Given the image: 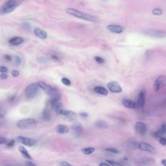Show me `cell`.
Instances as JSON below:
<instances>
[{
	"instance_id": "obj_1",
	"label": "cell",
	"mask_w": 166,
	"mask_h": 166,
	"mask_svg": "<svg viewBox=\"0 0 166 166\" xmlns=\"http://www.w3.org/2000/svg\"><path fill=\"white\" fill-rule=\"evenodd\" d=\"M65 10L67 13L73 15L74 17H77L78 18L81 19L90 21V22H99L98 19L95 16L88 14L84 13L83 12L78 11L77 10L75 9L68 8V9H66Z\"/></svg>"
},
{
	"instance_id": "obj_2",
	"label": "cell",
	"mask_w": 166,
	"mask_h": 166,
	"mask_svg": "<svg viewBox=\"0 0 166 166\" xmlns=\"http://www.w3.org/2000/svg\"><path fill=\"white\" fill-rule=\"evenodd\" d=\"M21 2L15 0H10L5 2L0 9V14L5 15L11 13L18 6Z\"/></svg>"
},
{
	"instance_id": "obj_3",
	"label": "cell",
	"mask_w": 166,
	"mask_h": 166,
	"mask_svg": "<svg viewBox=\"0 0 166 166\" xmlns=\"http://www.w3.org/2000/svg\"><path fill=\"white\" fill-rule=\"evenodd\" d=\"M17 125V127L21 130H33L36 128V121L34 119H24L19 121Z\"/></svg>"
},
{
	"instance_id": "obj_4",
	"label": "cell",
	"mask_w": 166,
	"mask_h": 166,
	"mask_svg": "<svg viewBox=\"0 0 166 166\" xmlns=\"http://www.w3.org/2000/svg\"><path fill=\"white\" fill-rule=\"evenodd\" d=\"M37 83L39 87L43 89L47 95L52 96V97L59 94L58 89L56 88L50 86L44 81H39Z\"/></svg>"
},
{
	"instance_id": "obj_5",
	"label": "cell",
	"mask_w": 166,
	"mask_h": 166,
	"mask_svg": "<svg viewBox=\"0 0 166 166\" xmlns=\"http://www.w3.org/2000/svg\"><path fill=\"white\" fill-rule=\"evenodd\" d=\"M39 87L37 83H34L28 85L25 90L27 98L31 100L35 97L39 91Z\"/></svg>"
},
{
	"instance_id": "obj_6",
	"label": "cell",
	"mask_w": 166,
	"mask_h": 166,
	"mask_svg": "<svg viewBox=\"0 0 166 166\" xmlns=\"http://www.w3.org/2000/svg\"><path fill=\"white\" fill-rule=\"evenodd\" d=\"M144 33L147 35L154 38H163L166 37V32L155 29H147L144 31Z\"/></svg>"
},
{
	"instance_id": "obj_7",
	"label": "cell",
	"mask_w": 166,
	"mask_h": 166,
	"mask_svg": "<svg viewBox=\"0 0 166 166\" xmlns=\"http://www.w3.org/2000/svg\"><path fill=\"white\" fill-rule=\"evenodd\" d=\"M17 140L19 143H21L22 144L28 147H32L35 145L36 143V141L33 138L22 136H19L17 137Z\"/></svg>"
},
{
	"instance_id": "obj_8",
	"label": "cell",
	"mask_w": 166,
	"mask_h": 166,
	"mask_svg": "<svg viewBox=\"0 0 166 166\" xmlns=\"http://www.w3.org/2000/svg\"><path fill=\"white\" fill-rule=\"evenodd\" d=\"M166 85V76H161L155 80L154 85V90L155 91H159L161 89L164 87Z\"/></svg>"
},
{
	"instance_id": "obj_9",
	"label": "cell",
	"mask_w": 166,
	"mask_h": 166,
	"mask_svg": "<svg viewBox=\"0 0 166 166\" xmlns=\"http://www.w3.org/2000/svg\"><path fill=\"white\" fill-rule=\"evenodd\" d=\"M135 129L137 133L141 136L145 135L146 132V126L145 124L142 122H137L136 123Z\"/></svg>"
},
{
	"instance_id": "obj_10",
	"label": "cell",
	"mask_w": 166,
	"mask_h": 166,
	"mask_svg": "<svg viewBox=\"0 0 166 166\" xmlns=\"http://www.w3.org/2000/svg\"><path fill=\"white\" fill-rule=\"evenodd\" d=\"M108 88L111 92L120 93L122 92V88L119 84L116 82H111L107 84Z\"/></svg>"
},
{
	"instance_id": "obj_11",
	"label": "cell",
	"mask_w": 166,
	"mask_h": 166,
	"mask_svg": "<svg viewBox=\"0 0 166 166\" xmlns=\"http://www.w3.org/2000/svg\"><path fill=\"white\" fill-rule=\"evenodd\" d=\"M138 148L140 150L144 152L154 153L155 152L154 148L149 144L144 142L140 143L138 145Z\"/></svg>"
},
{
	"instance_id": "obj_12",
	"label": "cell",
	"mask_w": 166,
	"mask_h": 166,
	"mask_svg": "<svg viewBox=\"0 0 166 166\" xmlns=\"http://www.w3.org/2000/svg\"><path fill=\"white\" fill-rule=\"evenodd\" d=\"M73 133L76 136H80L83 132L82 125L79 122H75L73 124L72 127Z\"/></svg>"
},
{
	"instance_id": "obj_13",
	"label": "cell",
	"mask_w": 166,
	"mask_h": 166,
	"mask_svg": "<svg viewBox=\"0 0 166 166\" xmlns=\"http://www.w3.org/2000/svg\"><path fill=\"white\" fill-rule=\"evenodd\" d=\"M107 29L112 33L120 34L123 32L124 28L119 25H108L107 26Z\"/></svg>"
},
{
	"instance_id": "obj_14",
	"label": "cell",
	"mask_w": 166,
	"mask_h": 166,
	"mask_svg": "<svg viewBox=\"0 0 166 166\" xmlns=\"http://www.w3.org/2000/svg\"><path fill=\"white\" fill-rule=\"evenodd\" d=\"M145 90H141L138 94V99H137L138 105L141 108H142L144 105L145 102Z\"/></svg>"
},
{
	"instance_id": "obj_15",
	"label": "cell",
	"mask_w": 166,
	"mask_h": 166,
	"mask_svg": "<svg viewBox=\"0 0 166 166\" xmlns=\"http://www.w3.org/2000/svg\"><path fill=\"white\" fill-rule=\"evenodd\" d=\"M36 36L40 39H45L47 37V34L45 31L39 28H36L34 30Z\"/></svg>"
},
{
	"instance_id": "obj_16",
	"label": "cell",
	"mask_w": 166,
	"mask_h": 166,
	"mask_svg": "<svg viewBox=\"0 0 166 166\" xmlns=\"http://www.w3.org/2000/svg\"><path fill=\"white\" fill-rule=\"evenodd\" d=\"M42 118L44 121H49L51 120L52 114L49 108L46 107L44 109L42 114Z\"/></svg>"
},
{
	"instance_id": "obj_17",
	"label": "cell",
	"mask_w": 166,
	"mask_h": 166,
	"mask_svg": "<svg viewBox=\"0 0 166 166\" xmlns=\"http://www.w3.org/2000/svg\"><path fill=\"white\" fill-rule=\"evenodd\" d=\"M122 103L124 106L132 109L136 108V106H137L136 102H134V101L127 100V99H124L122 101Z\"/></svg>"
},
{
	"instance_id": "obj_18",
	"label": "cell",
	"mask_w": 166,
	"mask_h": 166,
	"mask_svg": "<svg viewBox=\"0 0 166 166\" xmlns=\"http://www.w3.org/2000/svg\"><path fill=\"white\" fill-rule=\"evenodd\" d=\"M56 132L58 134H60V135L66 134V133L69 132V129L66 125L60 124V125H58L56 127Z\"/></svg>"
},
{
	"instance_id": "obj_19",
	"label": "cell",
	"mask_w": 166,
	"mask_h": 166,
	"mask_svg": "<svg viewBox=\"0 0 166 166\" xmlns=\"http://www.w3.org/2000/svg\"><path fill=\"white\" fill-rule=\"evenodd\" d=\"M94 90L96 93L99 94L100 95H103V96H107L108 95V90L102 86H96L94 88Z\"/></svg>"
},
{
	"instance_id": "obj_20",
	"label": "cell",
	"mask_w": 166,
	"mask_h": 166,
	"mask_svg": "<svg viewBox=\"0 0 166 166\" xmlns=\"http://www.w3.org/2000/svg\"><path fill=\"white\" fill-rule=\"evenodd\" d=\"M23 41H24L22 38L19 37H13L10 39L9 41V42L12 45H19L22 44V43H23Z\"/></svg>"
},
{
	"instance_id": "obj_21",
	"label": "cell",
	"mask_w": 166,
	"mask_h": 166,
	"mask_svg": "<svg viewBox=\"0 0 166 166\" xmlns=\"http://www.w3.org/2000/svg\"><path fill=\"white\" fill-rule=\"evenodd\" d=\"M18 149L19 152L22 154V155H23L24 157L27 158V159H32L31 156L30 154H29L28 150H27L25 147H23V146H20Z\"/></svg>"
},
{
	"instance_id": "obj_22",
	"label": "cell",
	"mask_w": 166,
	"mask_h": 166,
	"mask_svg": "<svg viewBox=\"0 0 166 166\" xmlns=\"http://www.w3.org/2000/svg\"><path fill=\"white\" fill-rule=\"evenodd\" d=\"M95 125L97 128L100 129H107L108 127L107 123L106 121L102 120H98L96 121Z\"/></svg>"
},
{
	"instance_id": "obj_23",
	"label": "cell",
	"mask_w": 166,
	"mask_h": 166,
	"mask_svg": "<svg viewBox=\"0 0 166 166\" xmlns=\"http://www.w3.org/2000/svg\"><path fill=\"white\" fill-rule=\"evenodd\" d=\"M60 114H61L62 115L68 116L69 118H74L76 116L75 113L73 111L66 110H61L60 111Z\"/></svg>"
},
{
	"instance_id": "obj_24",
	"label": "cell",
	"mask_w": 166,
	"mask_h": 166,
	"mask_svg": "<svg viewBox=\"0 0 166 166\" xmlns=\"http://www.w3.org/2000/svg\"><path fill=\"white\" fill-rule=\"evenodd\" d=\"M62 104L58 102L52 106V107L53 110L55 111L56 113H57V114H60V111L62 110Z\"/></svg>"
},
{
	"instance_id": "obj_25",
	"label": "cell",
	"mask_w": 166,
	"mask_h": 166,
	"mask_svg": "<svg viewBox=\"0 0 166 166\" xmlns=\"http://www.w3.org/2000/svg\"><path fill=\"white\" fill-rule=\"evenodd\" d=\"M95 150V149L92 147H90V148H85L82 150V152L85 155H90L93 153Z\"/></svg>"
},
{
	"instance_id": "obj_26",
	"label": "cell",
	"mask_w": 166,
	"mask_h": 166,
	"mask_svg": "<svg viewBox=\"0 0 166 166\" xmlns=\"http://www.w3.org/2000/svg\"><path fill=\"white\" fill-rule=\"evenodd\" d=\"M60 98V96L59 94L56 95V96H54L53 97H52L51 100H50V104H51V106L53 105L56 104V103L58 102Z\"/></svg>"
},
{
	"instance_id": "obj_27",
	"label": "cell",
	"mask_w": 166,
	"mask_h": 166,
	"mask_svg": "<svg viewBox=\"0 0 166 166\" xmlns=\"http://www.w3.org/2000/svg\"><path fill=\"white\" fill-rule=\"evenodd\" d=\"M106 162L108 163L110 165L112 166H124L120 163L114 161L112 160H106Z\"/></svg>"
},
{
	"instance_id": "obj_28",
	"label": "cell",
	"mask_w": 166,
	"mask_h": 166,
	"mask_svg": "<svg viewBox=\"0 0 166 166\" xmlns=\"http://www.w3.org/2000/svg\"><path fill=\"white\" fill-rule=\"evenodd\" d=\"M61 81H62V83H63L64 84L66 85V86H70V85H71V82H70V80H69V79H67V78H62V79H61Z\"/></svg>"
},
{
	"instance_id": "obj_29",
	"label": "cell",
	"mask_w": 166,
	"mask_h": 166,
	"mask_svg": "<svg viewBox=\"0 0 166 166\" xmlns=\"http://www.w3.org/2000/svg\"><path fill=\"white\" fill-rule=\"evenodd\" d=\"M6 111L5 110V109L0 107V119L4 118L6 115Z\"/></svg>"
},
{
	"instance_id": "obj_30",
	"label": "cell",
	"mask_w": 166,
	"mask_h": 166,
	"mask_svg": "<svg viewBox=\"0 0 166 166\" xmlns=\"http://www.w3.org/2000/svg\"><path fill=\"white\" fill-rule=\"evenodd\" d=\"M153 14L156 15H160L162 14L163 13L162 10L159 9H155L153 10L152 11Z\"/></svg>"
},
{
	"instance_id": "obj_31",
	"label": "cell",
	"mask_w": 166,
	"mask_h": 166,
	"mask_svg": "<svg viewBox=\"0 0 166 166\" xmlns=\"http://www.w3.org/2000/svg\"><path fill=\"white\" fill-rule=\"evenodd\" d=\"M106 150L109 153H113L114 154H118L119 153V150L116 149L115 148H107V149H106Z\"/></svg>"
},
{
	"instance_id": "obj_32",
	"label": "cell",
	"mask_w": 166,
	"mask_h": 166,
	"mask_svg": "<svg viewBox=\"0 0 166 166\" xmlns=\"http://www.w3.org/2000/svg\"><path fill=\"white\" fill-rule=\"evenodd\" d=\"M95 59L98 63H100V64H103L104 62V59L102 58L101 57H99V56L95 57Z\"/></svg>"
},
{
	"instance_id": "obj_33",
	"label": "cell",
	"mask_w": 166,
	"mask_h": 166,
	"mask_svg": "<svg viewBox=\"0 0 166 166\" xmlns=\"http://www.w3.org/2000/svg\"><path fill=\"white\" fill-rule=\"evenodd\" d=\"M15 62H16V65H19L22 63V59L19 56H15Z\"/></svg>"
},
{
	"instance_id": "obj_34",
	"label": "cell",
	"mask_w": 166,
	"mask_h": 166,
	"mask_svg": "<svg viewBox=\"0 0 166 166\" xmlns=\"http://www.w3.org/2000/svg\"><path fill=\"white\" fill-rule=\"evenodd\" d=\"M159 143L162 146L166 145V138L165 137H160L159 138Z\"/></svg>"
},
{
	"instance_id": "obj_35",
	"label": "cell",
	"mask_w": 166,
	"mask_h": 166,
	"mask_svg": "<svg viewBox=\"0 0 166 166\" xmlns=\"http://www.w3.org/2000/svg\"><path fill=\"white\" fill-rule=\"evenodd\" d=\"M160 131L163 134L166 133V124H164L162 125L161 128L160 129Z\"/></svg>"
},
{
	"instance_id": "obj_36",
	"label": "cell",
	"mask_w": 166,
	"mask_h": 166,
	"mask_svg": "<svg viewBox=\"0 0 166 166\" xmlns=\"http://www.w3.org/2000/svg\"><path fill=\"white\" fill-rule=\"evenodd\" d=\"M6 143V138L0 136V145L4 144Z\"/></svg>"
},
{
	"instance_id": "obj_37",
	"label": "cell",
	"mask_w": 166,
	"mask_h": 166,
	"mask_svg": "<svg viewBox=\"0 0 166 166\" xmlns=\"http://www.w3.org/2000/svg\"><path fill=\"white\" fill-rule=\"evenodd\" d=\"M15 143V141L14 140H11L7 143V146L9 147H12V146L14 145Z\"/></svg>"
},
{
	"instance_id": "obj_38",
	"label": "cell",
	"mask_w": 166,
	"mask_h": 166,
	"mask_svg": "<svg viewBox=\"0 0 166 166\" xmlns=\"http://www.w3.org/2000/svg\"><path fill=\"white\" fill-rule=\"evenodd\" d=\"M60 166H73L71 164H69V163L67 162L66 161H62L60 163Z\"/></svg>"
},
{
	"instance_id": "obj_39",
	"label": "cell",
	"mask_w": 166,
	"mask_h": 166,
	"mask_svg": "<svg viewBox=\"0 0 166 166\" xmlns=\"http://www.w3.org/2000/svg\"><path fill=\"white\" fill-rule=\"evenodd\" d=\"M8 71V69L6 67L1 66L0 67V72L2 73H6Z\"/></svg>"
},
{
	"instance_id": "obj_40",
	"label": "cell",
	"mask_w": 166,
	"mask_h": 166,
	"mask_svg": "<svg viewBox=\"0 0 166 166\" xmlns=\"http://www.w3.org/2000/svg\"><path fill=\"white\" fill-rule=\"evenodd\" d=\"M12 75L14 76V77H17L19 75V72L17 70H13L12 71V73H11Z\"/></svg>"
},
{
	"instance_id": "obj_41",
	"label": "cell",
	"mask_w": 166,
	"mask_h": 166,
	"mask_svg": "<svg viewBox=\"0 0 166 166\" xmlns=\"http://www.w3.org/2000/svg\"><path fill=\"white\" fill-rule=\"evenodd\" d=\"M5 58L6 61H8V62H10V61H12V57L9 55H5Z\"/></svg>"
},
{
	"instance_id": "obj_42",
	"label": "cell",
	"mask_w": 166,
	"mask_h": 166,
	"mask_svg": "<svg viewBox=\"0 0 166 166\" xmlns=\"http://www.w3.org/2000/svg\"><path fill=\"white\" fill-rule=\"evenodd\" d=\"M26 166H36L35 164L30 161L25 162Z\"/></svg>"
},
{
	"instance_id": "obj_43",
	"label": "cell",
	"mask_w": 166,
	"mask_h": 166,
	"mask_svg": "<svg viewBox=\"0 0 166 166\" xmlns=\"http://www.w3.org/2000/svg\"><path fill=\"white\" fill-rule=\"evenodd\" d=\"M79 115L80 116L83 117V118H86L88 116V114L86 112H82V113H80Z\"/></svg>"
},
{
	"instance_id": "obj_44",
	"label": "cell",
	"mask_w": 166,
	"mask_h": 166,
	"mask_svg": "<svg viewBox=\"0 0 166 166\" xmlns=\"http://www.w3.org/2000/svg\"><path fill=\"white\" fill-rule=\"evenodd\" d=\"M99 166H111L110 164L106 162H102L100 164Z\"/></svg>"
},
{
	"instance_id": "obj_45",
	"label": "cell",
	"mask_w": 166,
	"mask_h": 166,
	"mask_svg": "<svg viewBox=\"0 0 166 166\" xmlns=\"http://www.w3.org/2000/svg\"><path fill=\"white\" fill-rule=\"evenodd\" d=\"M0 77L2 79H6L7 78V76L6 74H2L0 75Z\"/></svg>"
},
{
	"instance_id": "obj_46",
	"label": "cell",
	"mask_w": 166,
	"mask_h": 166,
	"mask_svg": "<svg viewBox=\"0 0 166 166\" xmlns=\"http://www.w3.org/2000/svg\"><path fill=\"white\" fill-rule=\"evenodd\" d=\"M52 58L53 59H55L56 61H58V59H59L58 57L56 55H53L52 56Z\"/></svg>"
},
{
	"instance_id": "obj_47",
	"label": "cell",
	"mask_w": 166,
	"mask_h": 166,
	"mask_svg": "<svg viewBox=\"0 0 166 166\" xmlns=\"http://www.w3.org/2000/svg\"><path fill=\"white\" fill-rule=\"evenodd\" d=\"M161 164L164 166H166V159H163L161 160Z\"/></svg>"
},
{
	"instance_id": "obj_48",
	"label": "cell",
	"mask_w": 166,
	"mask_h": 166,
	"mask_svg": "<svg viewBox=\"0 0 166 166\" xmlns=\"http://www.w3.org/2000/svg\"></svg>"
}]
</instances>
